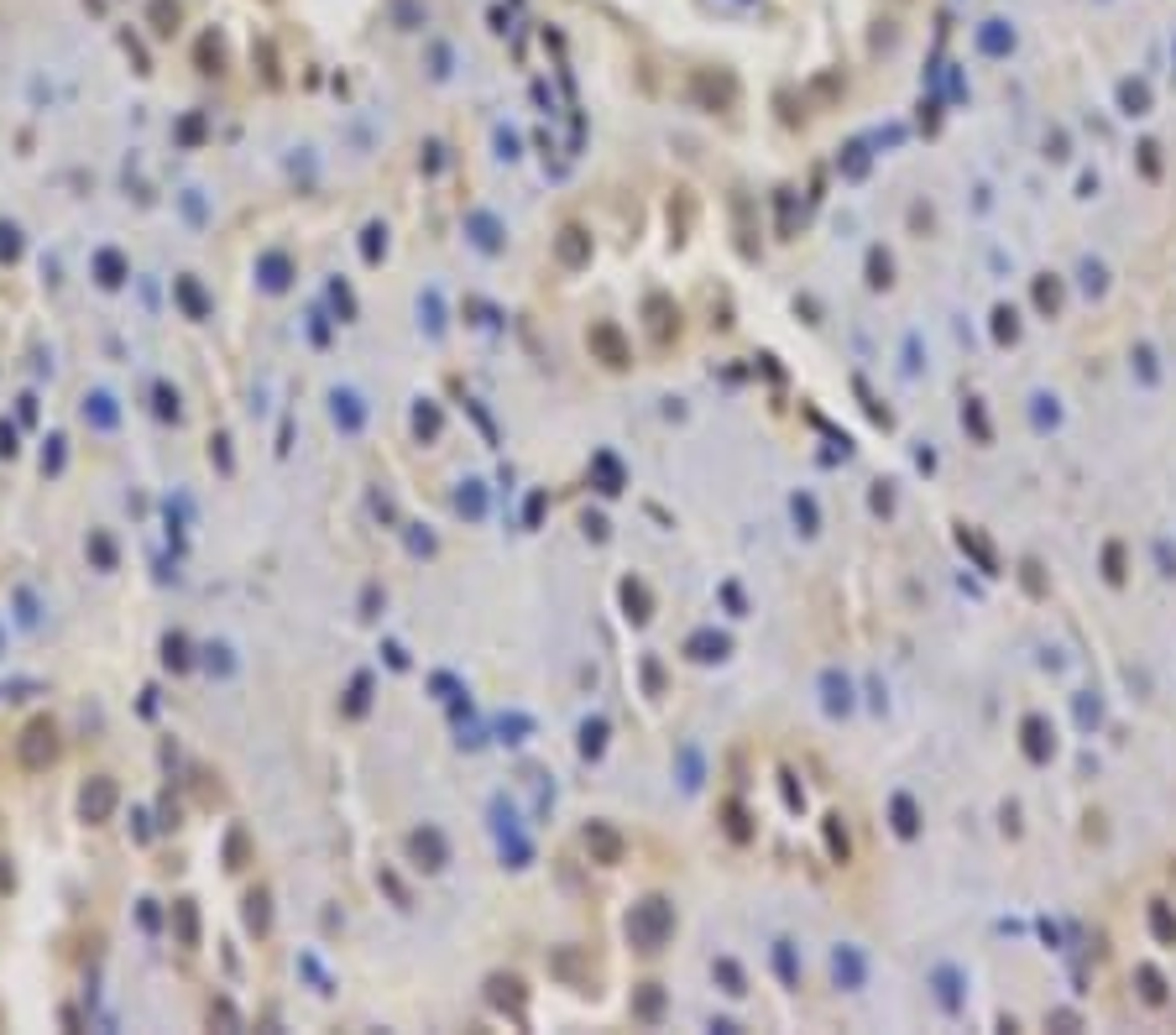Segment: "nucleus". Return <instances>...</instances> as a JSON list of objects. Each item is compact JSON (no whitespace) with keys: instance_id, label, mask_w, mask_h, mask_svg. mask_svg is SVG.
Masks as SVG:
<instances>
[{"instance_id":"obj_2","label":"nucleus","mask_w":1176,"mask_h":1035,"mask_svg":"<svg viewBox=\"0 0 1176 1035\" xmlns=\"http://www.w3.org/2000/svg\"><path fill=\"white\" fill-rule=\"evenodd\" d=\"M664 931H670V910H664L659 900H648L643 910L633 916V936H643V946L654 952V946L664 942Z\"/></svg>"},{"instance_id":"obj_1","label":"nucleus","mask_w":1176,"mask_h":1035,"mask_svg":"<svg viewBox=\"0 0 1176 1035\" xmlns=\"http://www.w3.org/2000/svg\"><path fill=\"white\" fill-rule=\"evenodd\" d=\"M53 753H58L53 722H32V727L21 732V764H27V769H42V764H53Z\"/></svg>"},{"instance_id":"obj_3","label":"nucleus","mask_w":1176,"mask_h":1035,"mask_svg":"<svg viewBox=\"0 0 1176 1035\" xmlns=\"http://www.w3.org/2000/svg\"><path fill=\"white\" fill-rule=\"evenodd\" d=\"M105 810H110V784L100 780V784H94V795L84 790V816H105Z\"/></svg>"},{"instance_id":"obj_4","label":"nucleus","mask_w":1176,"mask_h":1035,"mask_svg":"<svg viewBox=\"0 0 1176 1035\" xmlns=\"http://www.w3.org/2000/svg\"><path fill=\"white\" fill-rule=\"evenodd\" d=\"M1155 931H1161V936H1176V926H1171V916H1166V910H1155Z\"/></svg>"}]
</instances>
